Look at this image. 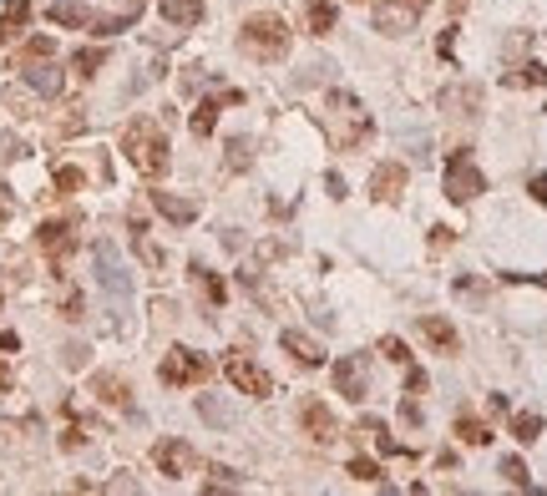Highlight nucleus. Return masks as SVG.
<instances>
[{"label":"nucleus","instance_id":"nucleus-45","mask_svg":"<svg viewBox=\"0 0 547 496\" xmlns=\"http://www.w3.org/2000/svg\"><path fill=\"white\" fill-rule=\"evenodd\" d=\"M0 350H5V355H16V350H21V335H16V329H0Z\"/></svg>","mask_w":547,"mask_h":496},{"label":"nucleus","instance_id":"nucleus-3","mask_svg":"<svg viewBox=\"0 0 547 496\" xmlns=\"http://www.w3.org/2000/svg\"><path fill=\"white\" fill-rule=\"evenodd\" d=\"M289 26H284L279 16H249L244 21V31H238V46L249 51V56H259V62H284L289 56Z\"/></svg>","mask_w":547,"mask_h":496},{"label":"nucleus","instance_id":"nucleus-28","mask_svg":"<svg viewBox=\"0 0 547 496\" xmlns=\"http://www.w3.org/2000/svg\"><path fill=\"white\" fill-rule=\"evenodd\" d=\"M71 66H77V77H96V71L107 66V46H81L77 56H71Z\"/></svg>","mask_w":547,"mask_h":496},{"label":"nucleus","instance_id":"nucleus-43","mask_svg":"<svg viewBox=\"0 0 547 496\" xmlns=\"http://www.w3.org/2000/svg\"><path fill=\"white\" fill-rule=\"evenodd\" d=\"M401 420H406V426H421V405H416V395L401 401Z\"/></svg>","mask_w":547,"mask_h":496},{"label":"nucleus","instance_id":"nucleus-10","mask_svg":"<svg viewBox=\"0 0 547 496\" xmlns=\"http://www.w3.org/2000/svg\"><path fill=\"white\" fill-rule=\"evenodd\" d=\"M153 466L162 471V476L178 481V476H188L193 466H198V456H193L188 441H178V435H162V441L153 446Z\"/></svg>","mask_w":547,"mask_h":496},{"label":"nucleus","instance_id":"nucleus-30","mask_svg":"<svg viewBox=\"0 0 547 496\" xmlns=\"http://www.w3.org/2000/svg\"><path fill=\"white\" fill-rule=\"evenodd\" d=\"M507 87H547V66L527 62L522 71H507Z\"/></svg>","mask_w":547,"mask_h":496},{"label":"nucleus","instance_id":"nucleus-41","mask_svg":"<svg viewBox=\"0 0 547 496\" xmlns=\"http://www.w3.org/2000/svg\"><path fill=\"white\" fill-rule=\"evenodd\" d=\"M62 314H66V319H81V294H77V289H66V299H62Z\"/></svg>","mask_w":547,"mask_h":496},{"label":"nucleus","instance_id":"nucleus-39","mask_svg":"<svg viewBox=\"0 0 547 496\" xmlns=\"http://www.w3.org/2000/svg\"><path fill=\"white\" fill-rule=\"evenodd\" d=\"M452 244H456V228L436 223V228H431V248H452Z\"/></svg>","mask_w":547,"mask_h":496},{"label":"nucleus","instance_id":"nucleus-18","mask_svg":"<svg viewBox=\"0 0 547 496\" xmlns=\"http://www.w3.org/2000/svg\"><path fill=\"white\" fill-rule=\"evenodd\" d=\"M21 71H26V81H31L36 92L41 96H62V87H66V77H62V66L51 62H31V66H21Z\"/></svg>","mask_w":547,"mask_h":496},{"label":"nucleus","instance_id":"nucleus-51","mask_svg":"<svg viewBox=\"0 0 547 496\" xmlns=\"http://www.w3.org/2000/svg\"><path fill=\"white\" fill-rule=\"evenodd\" d=\"M0 304H5V289H0Z\"/></svg>","mask_w":547,"mask_h":496},{"label":"nucleus","instance_id":"nucleus-32","mask_svg":"<svg viewBox=\"0 0 547 496\" xmlns=\"http://www.w3.org/2000/svg\"><path fill=\"white\" fill-rule=\"evenodd\" d=\"M497 471H501L507 481H512V486H532V476H527V466H522V456H501Z\"/></svg>","mask_w":547,"mask_h":496},{"label":"nucleus","instance_id":"nucleus-33","mask_svg":"<svg viewBox=\"0 0 547 496\" xmlns=\"http://www.w3.org/2000/svg\"><path fill=\"white\" fill-rule=\"evenodd\" d=\"M380 355L391 360V365H410V350H406V340H395V335H385V340H380Z\"/></svg>","mask_w":547,"mask_h":496},{"label":"nucleus","instance_id":"nucleus-38","mask_svg":"<svg viewBox=\"0 0 547 496\" xmlns=\"http://www.w3.org/2000/svg\"><path fill=\"white\" fill-rule=\"evenodd\" d=\"M62 446L66 451H81V446H87V431H81V426H66V431H62Z\"/></svg>","mask_w":547,"mask_h":496},{"label":"nucleus","instance_id":"nucleus-25","mask_svg":"<svg viewBox=\"0 0 547 496\" xmlns=\"http://www.w3.org/2000/svg\"><path fill=\"white\" fill-rule=\"evenodd\" d=\"M456 441H461V446H492V426L461 410V416H456Z\"/></svg>","mask_w":547,"mask_h":496},{"label":"nucleus","instance_id":"nucleus-19","mask_svg":"<svg viewBox=\"0 0 547 496\" xmlns=\"http://www.w3.org/2000/svg\"><path fill=\"white\" fill-rule=\"evenodd\" d=\"M279 344L289 350V355L299 360V365H310V370H319L325 365V350H319V340H310V335H299V329H284Z\"/></svg>","mask_w":547,"mask_h":496},{"label":"nucleus","instance_id":"nucleus-34","mask_svg":"<svg viewBox=\"0 0 547 496\" xmlns=\"http://www.w3.org/2000/svg\"><path fill=\"white\" fill-rule=\"evenodd\" d=\"M51 183H56V193H81V183H87V178H81V168H56V178H51Z\"/></svg>","mask_w":547,"mask_h":496},{"label":"nucleus","instance_id":"nucleus-26","mask_svg":"<svg viewBox=\"0 0 547 496\" xmlns=\"http://www.w3.org/2000/svg\"><path fill=\"white\" fill-rule=\"evenodd\" d=\"M193 279H198V289H203V299L219 310L223 299H228V289H223V279L213 274V269H203V264H193Z\"/></svg>","mask_w":547,"mask_h":496},{"label":"nucleus","instance_id":"nucleus-50","mask_svg":"<svg viewBox=\"0 0 547 496\" xmlns=\"http://www.w3.org/2000/svg\"><path fill=\"white\" fill-rule=\"evenodd\" d=\"M5 390H11V365L0 360V395H5Z\"/></svg>","mask_w":547,"mask_h":496},{"label":"nucleus","instance_id":"nucleus-29","mask_svg":"<svg viewBox=\"0 0 547 496\" xmlns=\"http://www.w3.org/2000/svg\"><path fill=\"white\" fill-rule=\"evenodd\" d=\"M132 248H137V259H142L147 269H162V248L147 238V228H132Z\"/></svg>","mask_w":547,"mask_h":496},{"label":"nucleus","instance_id":"nucleus-48","mask_svg":"<svg viewBox=\"0 0 547 496\" xmlns=\"http://www.w3.org/2000/svg\"><path fill=\"white\" fill-rule=\"evenodd\" d=\"M527 193H532V198H537V203L547 208V178H532V183H527Z\"/></svg>","mask_w":547,"mask_h":496},{"label":"nucleus","instance_id":"nucleus-27","mask_svg":"<svg viewBox=\"0 0 547 496\" xmlns=\"http://www.w3.org/2000/svg\"><path fill=\"white\" fill-rule=\"evenodd\" d=\"M512 435L522 441V446H532V441L543 435V416H537V410H517V416H512Z\"/></svg>","mask_w":547,"mask_h":496},{"label":"nucleus","instance_id":"nucleus-42","mask_svg":"<svg viewBox=\"0 0 547 496\" xmlns=\"http://www.w3.org/2000/svg\"><path fill=\"white\" fill-rule=\"evenodd\" d=\"M228 153H234V168H249V137H234Z\"/></svg>","mask_w":547,"mask_h":496},{"label":"nucleus","instance_id":"nucleus-8","mask_svg":"<svg viewBox=\"0 0 547 496\" xmlns=\"http://www.w3.org/2000/svg\"><path fill=\"white\" fill-rule=\"evenodd\" d=\"M96 5L102 11H92V21H87L92 36H117L127 26H137V16H142V0H96Z\"/></svg>","mask_w":547,"mask_h":496},{"label":"nucleus","instance_id":"nucleus-40","mask_svg":"<svg viewBox=\"0 0 547 496\" xmlns=\"http://www.w3.org/2000/svg\"><path fill=\"white\" fill-rule=\"evenodd\" d=\"M198 410H203V416L213 420V426H228V410H223V405H213V401H198Z\"/></svg>","mask_w":547,"mask_h":496},{"label":"nucleus","instance_id":"nucleus-6","mask_svg":"<svg viewBox=\"0 0 547 496\" xmlns=\"http://www.w3.org/2000/svg\"><path fill=\"white\" fill-rule=\"evenodd\" d=\"M162 385H203L208 375H213V360L188 350V344H172L168 355H162Z\"/></svg>","mask_w":547,"mask_h":496},{"label":"nucleus","instance_id":"nucleus-22","mask_svg":"<svg viewBox=\"0 0 547 496\" xmlns=\"http://www.w3.org/2000/svg\"><path fill=\"white\" fill-rule=\"evenodd\" d=\"M92 395H96V401H107V405L132 410V390H127L122 375H96V380H92Z\"/></svg>","mask_w":547,"mask_h":496},{"label":"nucleus","instance_id":"nucleus-36","mask_svg":"<svg viewBox=\"0 0 547 496\" xmlns=\"http://www.w3.org/2000/svg\"><path fill=\"white\" fill-rule=\"evenodd\" d=\"M350 476L355 481H380V466L370 456H350Z\"/></svg>","mask_w":547,"mask_h":496},{"label":"nucleus","instance_id":"nucleus-44","mask_svg":"<svg viewBox=\"0 0 547 496\" xmlns=\"http://www.w3.org/2000/svg\"><path fill=\"white\" fill-rule=\"evenodd\" d=\"M507 284H537V289H547V274H501Z\"/></svg>","mask_w":547,"mask_h":496},{"label":"nucleus","instance_id":"nucleus-11","mask_svg":"<svg viewBox=\"0 0 547 496\" xmlns=\"http://www.w3.org/2000/svg\"><path fill=\"white\" fill-rule=\"evenodd\" d=\"M96 279H102V289L112 294V304L117 310H127V274H122V264H117V248L112 244H96Z\"/></svg>","mask_w":547,"mask_h":496},{"label":"nucleus","instance_id":"nucleus-14","mask_svg":"<svg viewBox=\"0 0 547 496\" xmlns=\"http://www.w3.org/2000/svg\"><path fill=\"white\" fill-rule=\"evenodd\" d=\"M335 390L350 395V401H365L370 395V380H365V355H344L335 365Z\"/></svg>","mask_w":547,"mask_h":496},{"label":"nucleus","instance_id":"nucleus-20","mask_svg":"<svg viewBox=\"0 0 547 496\" xmlns=\"http://www.w3.org/2000/svg\"><path fill=\"white\" fill-rule=\"evenodd\" d=\"M153 208L168 218V223H178V228H188L193 218H198V203L178 198V193H153Z\"/></svg>","mask_w":547,"mask_h":496},{"label":"nucleus","instance_id":"nucleus-17","mask_svg":"<svg viewBox=\"0 0 547 496\" xmlns=\"http://www.w3.org/2000/svg\"><path fill=\"white\" fill-rule=\"evenodd\" d=\"M46 21H56V26H66V31H87L92 5H87V0H51V5H46Z\"/></svg>","mask_w":547,"mask_h":496},{"label":"nucleus","instance_id":"nucleus-23","mask_svg":"<svg viewBox=\"0 0 547 496\" xmlns=\"http://www.w3.org/2000/svg\"><path fill=\"white\" fill-rule=\"evenodd\" d=\"M26 26H31V5H26V0H11L5 16H0V41H21Z\"/></svg>","mask_w":547,"mask_h":496},{"label":"nucleus","instance_id":"nucleus-1","mask_svg":"<svg viewBox=\"0 0 547 496\" xmlns=\"http://www.w3.org/2000/svg\"><path fill=\"white\" fill-rule=\"evenodd\" d=\"M122 153H127V162H132L142 178H162V172H168V137H162V127L147 122V117L127 122Z\"/></svg>","mask_w":547,"mask_h":496},{"label":"nucleus","instance_id":"nucleus-49","mask_svg":"<svg viewBox=\"0 0 547 496\" xmlns=\"http://www.w3.org/2000/svg\"><path fill=\"white\" fill-rule=\"evenodd\" d=\"M81 360H87V350H81V344H71V350H66V365H71V370H81Z\"/></svg>","mask_w":547,"mask_h":496},{"label":"nucleus","instance_id":"nucleus-47","mask_svg":"<svg viewBox=\"0 0 547 496\" xmlns=\"http://www.w3.org/2000/svg\"><path fill=\"white\" fill-rule=\"evenodd\" d=\"M5 223H11V187L0 183V228H5Z\"/></svg>","mask_w":547,"mask_h":496},{"label":"nucleus","instance_id":"nucleus-12","mask_svg":"<svg viewBox=\"0 0 547 496\" xmlns=\"http://www.w3.org/2000/svg\"><path fill=\"white\" fill-rule=\"evenodd\" d=\"M299 426L314 435V446H329V441H340V420L329 416V405H325V401H314V395L299 405Z\"/></svg>","mask_w":547,"mask_h":496},{"label":"nucleus","instance_id":"nucleus-21","mask_svg":"<svg viewBox=\"0 0 547 496\" xmlns=\"http://www.w3.org/2000/svg\"><path fill=\"white\" fill-rule=\"evenodd\" d=\"M162 21L178 31H193L203 21V0H162Z\"/></svg>","mask_w":547,"mask_h":496},{"label":"nucleus","instance_id":"nucleus-13","mask_svg":"<svg viewBox=\"0 0 547 496\" xmlns=\"http://www.w3.org/2000/svg\"><path fill=\"white\" fill-rule=\"evenodd\" d=\"M416 335H421L436 355H456V350H461V335H456L452 319H441V314H421V319H416Z\"/></svg>","mask_w":547,"mask_h":496},{"label":"nucleus","instance_id":"nucleus-9","mask_svg":"<svg viewBox=\"0 0 547 496\" xmlns=\"http://www.w3.org/2000/svg\"><path fill=\"white\" fill-rule=\"evenodd\" d=\"M36 244H41V253L51 259V269H62L66 253L77 248V218H51V223H41V228H36Z\"/></svg>","mask_w":547,"mask_h":496},{"label":"nucleus","instance_id":"nucleus-37","mask_svg":"<svg viewBox=\"0 0 547 496\" xmlns=\"http://www.w3.org/2000/svg\"><path fill=\"white\" fill-rule=\"evenodd\" d=\"M16 157H26V142L21 137H0V162H16Z\"/></svg>","mask_w":547,"mask_h":496},{"label":"nucleus","instance_id":"nucleus-5","mask_svg":"<svg viewBox=\"0 0 547 496\" xmlns=\"http://www.w3.org/2000/svg\"><path fill=\"white\" fill-rule=\"evenodd\" d=\"M223 375H228V385H234L238 395H249V401H269V395H274V375H269L259 360L238 355V350L223 355Z\"/></svg>","mask_w":547,"mask_h":496},{"label":"nucleus","instance_id":"nucleus-2","mask_svg":"<svg viewBox=\"0 0 547 496\" xmlns=\"http://www.w3.org/2000/svg\"><path fill=\"white\" fill-rule=\"evenodd\" d=\"M325 127H329V137H335L340 153H350V147H360V142L370 137V117H365L355 92H329L325 96Z\"/></svg>","mask_w":547,"mask_h":496},{"label":"nucleus","instance_id":"nucleus-31","mask_svg":"<svg viewBox=\"0 0 547 496\" xmlns=\"http://www.w3.org/2000/svg\"><path fill=\"white\" fill-rule=\"evenodd\" d=\"M46 56H56V41H51V36H31V41H26V51H21V62H16V66L46 62Z\"/></svg>","mask_w":547,"mask_h":496},{"label":"nucleus","instance_id":"nucleus-4","mask_svg":"<svg viewBox=\"0 0 547 496\" xmlns=\"http://www.w3.org/2000/svg\"><path fill=\"white\" fill-rule=\"evenodd\" d=\"M441 187H446V198L452 203H471L486 193V172L471 162L467 147H456L452 157H446V178H441Z\"/></svg>","mask_w":547,"mask_h":496},{"label":"nucleus","instance_id":"nucleus-15","mask_svg":"<svg viewBox=\"0 0 547 496\" xmlns=\"http://www.w3.org/2000/svg\"><path fill=\"white\" fill-rule=\"evenodd\" d=\"M401 193H406V162H380V168L370 172V198L395 203Z\"/></svg>","mask_w":547,"mask_h":496},{"label":"nucleus","instance_id":"nucleus-24","mask_svg":"<svg viewBox=\"0 0 547 496\" xmlns=\"http://www.w3.org/2000/svg\"><path fill=\"white\" fill-rule=\"evenodd\" d=\"M304 26H310V36L335 31V0H304Z\"/></svg>","mask_w":547,"mask_h":496},{"label":"nucleus","instance_id":"nucleus-7","mask_svg":"<svg viewBox=\"0 0 547 496\" xmlns=\"http://www.w3.org/2000/svg\"><path fill=\"white\" fill-rule=\"evenodd\" d=\"M426 11H431V0H380L370 26H376L380 36H410L416 26H421Z\"/></svg>","mask_w":547,"mask_h":496},{"label":"nucleus","instance_id":"nucleus-35","mask_svg":"<svg viewBox=\"0 0 547 496\" xmlns=\"http://www.w3.org/2000/svg\"><path fill=\"white\" fill-rule=\"evenodd\" d=\"M477 102H482V92H477V87H456V92L441 96V107H477Z\"/></svg>","mask_w":547,"mask_h":496},{"label":"nucleus","instance_id":"nucleus-46","mask_svg":"<svg viewBox=\"0 0 547 496\" xmlns=\"http://www.w3.org/2000/svg\"><path fill=\"white\" fill-rule=\"evenodd\" d=\"M325 187H329V198H335V203L344 198V178H340V172H329V178H325Z\"/></svg>","mask_w":547,"mask_h":496},{"label":"nucleus","instance_id":"nucleus-16","mask_svg":"<svg viewBox=\"0 0 547 496\" xmlns=\"http://www.w3.org/2000/svg\"><path fill=\"white\" fill-rule=\"evenodd\" d=\"M238 102H244V92H234V87H228V92H219V96H208V102H198V112H193V137H208V132H213V122H219V112L223 107H238Z\"/></svg>","mask_w":547,"mask_h":496}]
</instances>
